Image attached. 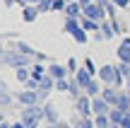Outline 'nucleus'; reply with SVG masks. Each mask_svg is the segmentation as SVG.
I'll return each instance as SVG.
<instances>
[{
	"instance_id": "nucleus-1",
	"label": "nucleus",
	"mask_w": 130,
	"mask_h": 128,
	"mask_svg": "<svg viewBox=\"0 0 130 128\" xmlns=\"http://www.w3.org/2000/svg\"><path fill=\"white\" fill-rule=\"evenodd\" d=\"M99 80L101 82H106V85H113V87H118L121 85V80H123V73L118 70L116 65H104V68H99Z\"/></svg>"
},
{
	"instance_id": "nucleus-2",
	"label": "nucleus",
	"mask_w": 130,
	"mask_h": 128,
	"mask_svg": "<svg viewBox=\"0 0 130 128\" xmlns=\"http://www.w3.org/2000/svg\"><path fill=\"white\" fill-rule=\"evenodd\" d=\"M3 58H5V63L7 65H12V68H27L29 63V56H24V53H19V51H12V53H3Z\"/></svg>"
},
{
	"instance_id": "nucleus-3",
	"label": "nucleus",
	"mask_w": 130,
	"mask_h": 128,
	"mask_svg": "<svg viewBox=\"0 0 130 128\" xmlns=\"http://www.w3.org/2000/svg\"><path fill=\"white\" fill-rule=\"evenodd\" d=\"M17 102L22 106H34V104L41 102V94H39L36 90H24V92H19V94H17Z\"/></svg>"
},
{
	"instance_id": "nucleus-4",
	"label": "nucleus",
	"mask_w": 130,
	"mask_h": 128,
	"mask_svg": "<svg viewBox=\"0 0 130 128\" xmlns=\"http://www.w3.org/2000/svg\"><path fill=\"white\" fill-rule=\"evenodd\" d=\"M75 106H77V114L79 116H92L94 111H92V97H87V94H82L79 99H75Z\"/></svg>"
},
{
	"instance_id": "nucleus-5",
	"label": "nucleus",
	"mask_w": 130,
	"mask_h": 128,
	"mask_svg": "<svg viewBox=\"0 0 130 128\" xmlns=\"http://www.w3.org/2000/svg\"><path fill=\"white\" fill-rule=\"evenodd\" d=\"M121 94H123V92H118L113 85H106V87L101 90V97H104V99H106L111 106H118V102H121Z\"/></svg>"
},
{
	"instance_id": "nucleus-6",
	"label": "nucleus",
	"mask_w": 130,
	"mask_h": 128,
	"mask_svg": "<svg viewBox=\"0 0 130 128\" xmlns=\"http://www.w3.org/2000/svg\"><path fill=\"white\" fill-rule=\"evenodd\" d=\"M84 17L94 19V22H104V5H84Z\"/></svg>"
},
{
	"instance_id": "nucleus-7",
	"label": "nucleus",
	"mask_w": 130,
	"mask_h": 128,
	"mask_svg": "<svg viewBox=\"0 0 130 128\" xmlns=\"http://www.w3.org/2000/svg\"><path fill=\"white\" fill-rule=\"evenodd\" d=\"M111 109H113V106L108 104V102L104 99L101 94H99V97H94V99H92V111H94V116H99V114H108Z\"/></svg>"
},
{
	"instance_id": "nucleus-8",
	"label": "nucleus",
	"mask_w": 130,
	"mask_h": 128,
	"mask_svg": "<svg viewBox=\"0 0 130 128\" xmlns=\"http://www.w3.org/2000/svg\"><path fill=\"white\" fill-rule=\"evenodd\" d=\"M43 119H46V123L48 126H58V121H60V116H58V109L53 104H43Z\"/></svg>"
},
{
	"instance_id": "nucleus-9",
	"label": "nucleus",
	"mask_w": 130,
	"mask_h": 128,
	"mask_svg": "<svg viewBox=\"0 0 130 128\" xmlns=\"http://www.w3.org/2000/svg\"><path fill=\"white\" fill-rule=\"evenodd\" d=\"M92 80H94V75H92V73L87 70V68H79V70L75 73V82H77V85L82 87V92H84V87H87V85H89Z\"/></svg>"
},
{
	"instance_id": "nucleus-10",
	"label": "nucleus",
	"mask_w": 130,
	"mask_h": 128,
	"mask_svg": "<svg viewBox=\"0 0 130 128\" xmlns=\"http://www.w3.org/2000/svg\"><path fill=\"white\" fill-rule=\"evenodd\" d=\"M48 75H51L53 80H65L68 73H65V68L60 65V63H51V65H48Z\"/></svg>"
},
{
	"instance_id": "nucleus-11",
	"label": "nucleus",
	"mask_w": 130,
	"mask_h": 128,
	"mask_svg": "<svg viewBox=\"0 0 130 128\" xmlns=\"http://www.w3.org/2000/svg\"><path fill=\"white\" fill-rule=\"evenodd\" d=\"M79 29H82V22H79L77 17H65V32H68V34H72V36H75Z\"/></svg>"
},
{
	"instance_id": "nucleus-12",
	"label": "nucleus",
	"mask_w": 130,
	"mask_h": 128,
	"mask_svg": "<svg viewBox=\"0 0 130 128\" xmlns=\"http://www.w3.org/2000/svg\"><path fill=\"white\" fill-rule=\"evenodd\" d=\"M108 119H111V123H113V126H121V123H123V119H125V111H121L118 106H113V109L108 111Z\"/></svg>"
},
{
	"instance_id": "nucleus-13",
	"label": "nucleus",
	"mask_w": 130,
	"mask_h": 128,
	"mask_svg": "<svg viewBox=\"0 0 130 128\" xmlns=\"http://www.w3.org/2000/svg\"><path fill=\"white\" fill-rule=\"evenodd\" d=\"M101 90H104V87L99 85V80H92L87 87H84V94H87V97H99V94H101Z\"/></svg>"
},
{
	"instance_id": "nucleus-14",
	"label": "nucleus",
	"mask_w": 130,
	"mask_h": 128,
	"mask_svg": "<svg viewBox=\"0 0 130 128\" xmlns=\"http://www.w3.org/2000/svg\"><path fill=\"white\" fill-rule=\"evenodd\" d=\"M36 17H39V10H36V7H24V12H22V19H24L27 24L36 22Z\"/></svg>"
},
{
	"instance_id": "nucleus-15",
	"label": "nucleus",
	"mask_w": 130,
	"mask_h": 128,
	"mask_svg": "<svg viewBox=\"0 0 130 128\" xmlns=\"http://www.w3.org/2000/svg\"><path fill=\"white\" fill-rule=\"evenodd\" d=\"M79 22H82L84 32H96V29H101V27H99L101 22H94V19H89V17H79Z\"/></svg>"
},
{
	"instance_id": "nucleus-16",
	"label": "nucleus",
	"mask_w": 130,
	"mask_h": 128,
	"mask_svg": "<svg viewBox=\"0 0 130 128\" xmlns=\"http://www.w3.org/2000/svg\"><path fill=\"white\" fill-rule=\"evenodd\" d=\"M94 126H96V128H111V119H108V114L94 116Z\"/></svg>"
},
{
	"instance_id": "nucleus-17",
	"label": "nucleus",
	"mask_w": 130,
	"mask_h": 128,
	"mask_svg": "<svg viewBox=\"0 0 130 128\" xmlns=\"http://www.w3.org/2000/svg\"><path fill=\"white\" fill-rule=\"evenodd\" d=\"M108 24H111V22H104V24H101V29H99L104 39H111L113 34H116V29H113V27H108Z\"/></svg>"
},
{
	"instance_id": "nucleus-18",
	"label": "nucleus",
	"mask_w": 130,
	"mask_h": 128,
	"mask_svg": "<svg viewBox=\"0 0 130 128\" xmlns=\"http://www.w3.org/2000/svg\"><path fill=\"white\" fill-rule=\"evenodd\" d=\"M118 58H121V63H130V48L128 46H118Z\"/></svg>"
},
{
	"instance_id": "nucleus-19",
	"label": "nucleus",
	"mask_w": 130,
	"mask_h": 128,
	"mask_svg": "<svg viewBox=\"0 0 130 128\" xmlns=\"http://www.w3.org/2000/svg\"><path fill=\"white\" fill-rule=\"evenodd\" d=\"M29 77H31V70L29 68H17V80L19 82H27Z\"/></svg>"
},
{
	"instance_id": "nucleus-20",
	"label": "nucleus",
	"mask_w": 130,
	"mask_h": 128,
	"mask_svg": "<svg viewBox=\"0 0 130 128\" xmlns=\"http://www.w3.org/2000/svg\"><path fill=\"white\" fill-rule=\"evenodd\" d=\"M24 85H27L29 90H39V87H41V77H36V75H31V77H29L27 82H24Z\"/></svg>"
},
{
	"instance_id": "nucleus-21",
	"label": "nucleus",
	"mask_w": 130,
	"mask_h": 128,
	"mask_svg": "<svg viewBox=\"0 0 130 128\" xmlns=\"http://www.w3.org/2000/svg\"><path fill=\"white\" fill-rule=\"evenodd\" d=\"M46 73H48V68H43L41 63H36V65L31 68V75H36V77H43Z\"/></svg>"
},
{
	"instance_id": "nucleus-22",
	"label": "nucleus",
	"mask_w": 130,
	"mask_h": 128,
	"mask_svg": "<svg viewBox=\"0 0 130 128\" xmlns=\"http://www.w3.org/2000/svg\"><path fill=\"white\" fill-rule=\"evenodd\" d=\"M56 90H58V92H70V82H68V77H65V80H56Z\"/></svg>"
},
{
	"instance_id": "nucleus-23",
	"label": "nucleus",
	"mask_w": 130,
	"mask_h": 128,
	"mask_svg": "<svg viewBox=\"0 0 130 128\" xmlns=\"http://www.w3.org/2000/svg\"><path fill=\"white\" fill-rule=\"evenodd\" d=\"M65 12H68V17H77L79 19V7H77V5H68Z\"/></svg>"
},
{
	"instance_id": "nucleus-24",
	"label": "nucleus",
	"mask_w": 130,
	"mask_h": 128,
	"mask_svg": "<svg viewBox=\"0 0 130 128\" xmlns=\"http://www.w3.org/2000/svg\"><path fill=\"white\" fill-rule=\"evenodd\" d=\"M75 41H77V44H87V32H84V29H79V32L75 34Z\"/></svg>"
},
{
	"instance_id": "nucleus-25",
	"label": "nucleus",
	"mask_w": 130,
	"mask_h": 128,
	"mask_svg": "<svg viewBox=\"0 0 130 128\" xmlns=\"http://www.w3.org/2000/svg\"><path fill=\"white\" fill-rule=\"evenodd\" d=\"M51 7H53V5H51V0H41V3H39V12H43V10L48 12Z\"/></svg>"
},
{
	"instance_id": "nucleus-26",
	"label": "nucleus",
	"mask_w": 130,
	"mask_h": 128,
	"mask_svg": "<svg viewBox=\"0 0 130 128\" xmlns=\"http://www.w3.org/2000/svg\"><path fill=\"white\" fill-rule=\"evenodd\" d=\"M68 70H72V73H77L79 68H77V61L75 58H68Z\"/></svg>"
},
{
	"instance_id": "nucleus-27",
	"label": "nucleus",
	"mask_w": 130,
	"mask_h": 128,
	"mask_svg": "<svg viewBox=\"0 0 130 128\" xmlns=\"http://www.w3.org/2000/svg\"><path fill=\"white\" fill-rule=\"evenodd\" d=\"M84 68H87V70L92 73V75L96 73V68H94V61H92V58H87V61H84Z\"/></svg>"
},
{
	"instance_id": "nucleus-28",
	"label": "nucleus",
	"mask_w": 130,
	"mask_h": 128,
	"mask_svg": "<svg viewBox=\"0 0 130 128\" xmlns=\"http://www.w3.org/2000/svg\"><path fill=\"white\" fill-rule=\"evenodd\" d=\"M0 97H7V87H5L3 82H0Z\"/></svg>"
},
{
	"instance_id": "nucleus-29",
	"label": "nucleus",
	"mask_w": 130,
	"mask_h": 128,
	"mask_svg": "<svg viewBox=\"0 0 130 128\" xmlns=\"http://www.w3.org/2000/svg\"><path fill=\"white\" fill-rule=\"evenodd\" d=\"M12 128H27V126H24V121H17V123H12Z\"/></svg>"
},
{
	"instance_id": "nucleus-30",
	"label": "nucleus",
	"mask_w": 130,
	"mask_h": 128,
	"mask_svg": "<svg viewBox=\"0 0 130 128\" xmlns=\"http://www.w3.org/2000/svg\"><path fill=\"white\" fill-rule=\"evenodd\" d=\"M121 46H128V48H130V36H125V39H123V44H121Z\"/></svg>"
},
{
	"instance_id": "nucleus-31",
	"label": "nucleus",
	"mask_w": 130,
	"mask_h": 128,
	"mask_svg": "<svg viewBox=\"0 0 130 128\" xmlns=\"http://www.w3.org/2000/svg\"><path fill=\"white\" fill-rule=\"evenodd\" d=\"M116 5H121V7H125V5H128V0H116Z\"/></svg>"
},
{
	"instance_id": "nucleus-32",
	"label": "nucleus",
	"mask_w": 130,
	"mask_h": 128,
	"mask_svg": "<svg viewBox=\"0 0 130 128\" xmlns=\"http://www.w3.org/2000/svg\"><path fill=\"white\" fill-rule=\"evenodd\" d=\"M0 128H12V123H7V121H5V123H3V126H0Z\"/></svg>"
},
{
	"instance_id": "nucleus-33",
	"label": "nucleus",
	"mask_w": 130,
	"mask_h": 128,
	"mask_svg": "<svg viewBox=\"0 0 130 128\" xmlns=\"http://www.w3.org/2000/svg\"><path fill=\"white\" fill-rule=\"evenodd\" d=\"M79 3H82V7H84V5H89V3H92V0H79Z\"/></svg>"
},
{
	"instance_id": "nucleus-34",
	"label": "nucleus",
	"mask_w": 130,
	"mask_h": 128,
	"mask_svg": "<svg viewBox=\"0 0 130 128\" xmlns=\"http://www.w3.org/2000/svg\"><path fill=\"white\" fill-rule=\"evenodd\" d=\"M3 123H5V119H3V114H0V126H3Z\"/></svg>"
},
{
	"instance_id": "nucleus-35",
	"label": "nucleus",
	"mask_w": 130,
	"mask_h": 128,
	"mask_svg": "<svg viewBox=\"0 0 130 128\" xmlns=\"http://www.w3.org/2000/svg\"><path fill=\"white\" fill-rule=\"evenodd\" d=\"M128 80H130V63H128Z\"/></svg>"
},
{
	"instance_id": "nucleus-36",
	"label": "nucleus",
	"mask_w": 130,
	"mask_h": 128,
	"mask_svg": "<svg viewBox=\"0 0 130 128\" xmlns=\"http://www.w3.org/2000/svg\"><path fill=\"white\" fill-rule=\"evenodd\" d=\"M46 128H58V126H46Z\"/></svg>"
},
{
	"instance_id": "nucleus-37",
	"label": "nucleus",
	"mask_w": 130,
	"mask_h": 128,
	"mask_svg": "<svg viewBox=\"0 0 130 128\" xmlns=\"http://www.w3.org/2000/svg\"><path fill=\"white\" fill-rule=\"evenodd\" d=\"M19 3H24V0H19Z\"/></svg>"
},
{
	"instance_id": "nucleus-38",
	"label": "nucleus",
	"mask_w": 130,
	"mask_h": 128,
	"mask_svg": "<svg viewBox=\"0 0 130 128\" xmlns=\"http://www.w3.org/2000/svg\"><path fill=\"white\" fill-rule=\"evenodd\" d=\"M0 104H3V102H0Z\"/></svg>"
},
{
	"instance_id": "nucleus-39",
	"label": "nucleus",
	"mask_w": 130,
	"mask_h": 128,
	"mask_svg": "<svg viewBox=\"0 0 130 128\" xmlns=\"http://www.w3.org/2000/svg\"><path fill=\"white\" fill-rule=\"evenodd\" d=\"M94 128H96V126H94Z\"/></svg>"
}]
</instances>
